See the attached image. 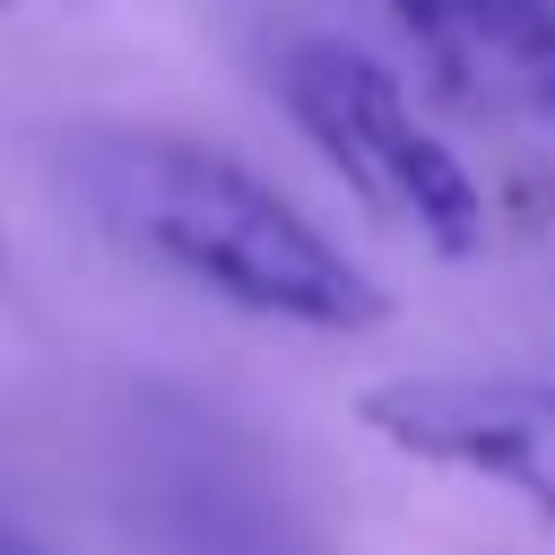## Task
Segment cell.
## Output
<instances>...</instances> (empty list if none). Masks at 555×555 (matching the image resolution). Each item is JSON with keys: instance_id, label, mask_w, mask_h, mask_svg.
I'll list each match as a JSON object with an SVG mask.
<instances>
[{"instance_id": "3957f363", "label": "cell", "mask_w": 555, "mask_h": 555, "mask_svg": "<svg viewBox=\"0 0 555 555\" xmlns=\"http://www.w3.org/2000/svg\"><path fill=\"white\" fill-rule=\"evenodd\" d=\"M356 416L399 460L477 477L555 529V382L546 373H390L356 399Z\"/></svg>"}, {"instance_id": "8992f818", "label": "cell", "mask_w": 555, "mask_h": 555, "mask_svg": "<svg viewBox=\"0 0 555 555\" xmlns=\"http://www.w3.org/2000/svg\"><path fill=\"white\" fill-rule=\"evenodd\" d=\"M0 9H9V0H0Z\"/></svg>"}, {"instance_id": "7a4b0ae2", "label": "cell", "mask_w": 555, "mask_h": 555, "mask_svg": "<svg viewBox=\"0 0 555 555\" xmlns=\"http://www.w3.org/2000/svg\"><path fill=\"white\" fill-rule=\"evenodd\" d=\"M286 121L321 147V165L399 234H416L442 260H468L486 243V191L477 173L416 121L399 78L356 52L347 35H295L269 69Z\"/></svg>"}, {"instance_id": "5b68a950", "label": "cell", "mask_w": 555, "mask_h": 555, "mask_svg": "<svg viewBox=\"0 0 555 555\" xmlns=\"http://www.w3.org/2000/svg\"><path fill=\"white\" fill-rule=\"evenodd\" d=\"M0 555H52V546H35V538H26L17 520H0Z\"/></svg>"}, {"instance_id": "277c9868", "label": "cell", "mask_w": 555, "mask_h": 555, "mask_svg": "<svg viewBox=\"0 0 555 555\" xmlns=\"http://www.w3.org/2000/svg\"><path fill=\"white\" fill-rule=\"evenodd\" d=\"M390 17L468 113L555 147V0H390Z\"/></svg>"}, {"instance_id": "6da1fadb", "label": "cell", "mask_w": 555, "mask_h": 555, "mask_svg": "<svg viewBox=\"0 0 555 555\" xmlns=\"http://www.w3.org/2000/svg\"><path fill=\"white\" fill-rule=\"evenodd\" d=\"M69 182L95 208L113 243L139 260L173 269L182 286L251 312V321H295V330H382L390 295L347 260L286 191H269L251 165L173 139V130H78Z\"/></svg>"}]
</instances>
